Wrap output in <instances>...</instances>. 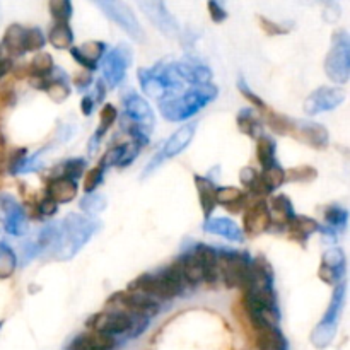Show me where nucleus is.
<instances>
[{
    "mask_svg": "<svg viewBox=\"0 0 350 350\" xmlns=\"http://www.w3.org/2000/svg\"><path fill=\"white\" fill-rule=\"evenodd\" d=\"M101 228V222L96 217L82 214H67L62 224H58V239L51 256L60 262L74 258Z\"/></svg>",
    "mask_w": 350,
    "mask_h": 350,
    "instance_id": "1",
    "label": "nucleus"
},
{
    "mask_svg": "<svg viewBox=\"0 0 350 350\" xmlns=\"http://www.w3.org/2000/svg\"><path fill=\"white\" fill-rule=\"evenodd\" d=\"M217 85H191L183 94H170L159 101V111L167 122H187L202 108L217 99Z\"/></svg>",
    "mask_w": 350,
    "mask_h": 350,
    "instance_id": "2",
    "label": "nucleus"
},
{
    "mask_svg": "<svg viewBox=\"0 0 350 350\" xmlns=\"http://www.w3.org/2000/svg\"><path fill=\"white\" fill-rule=\"evenodd\" d=\"M185 282L180 272L176 270V267L170 265L161 270L159 273H142L129 284L126 291L144 294L159 303V299H174V297L181 296Z\"/></svg>",
    "mask_w": 350,
    "mask_h": 350,
    "instance_id": "3",
    "label": "nucleus"
},
{
    "mask_svg": "<svg viewBox=\"0 0 350 350\" xmlns=\"http://www.w3.org/2000/svg\"><path fill=\"white\" fill-rule=\"evenodd\" d=\"M137 79L140 82V89L147 98L161 101L170 94H176L180 91L183 81L174 68V62L171 64H159L150 68H139Z\"/></svg>",
    "mask_w": 350,
    "mask_h": 350,
    "instance_id": "4",
    "label": "nucleus"
},
{
    "mask_svg": "<svg viewBox=\"0 0 350 350\" xmlns=\"http://www.w3.org/2000/svg\"><path fill=\"white\" fill-rule=\"evenodd\" d=\"M345 294H347L345 282L335 286L330 304H328L321 321L314 327L313 334H311V344L317 349H327L334 342L335 335L338 332V321H340L342 310H344L345 304Z\"/></svg>",
    "mask_w": 350,
    "mask_h": 350,
    "instance_id": "5",
    "label": "nucleus"
},
{
    "mask_svg": "<svg viewBox=\"0 0 350 350\" xmlns=\"http://www.w3.org/2000/svg\"><path fill=\"white\" fill-rule=\"evenodd\" d=\"M219 277L228 289H246L252 279V258L245 252L219 250Z\"/></svg>",
    "mask_w": 350,
    "mask_h": 350,
    "instance_id": "6",
    "label": "nucleus"
},
{
    "mask_svg": "<svg viewBox=\"0 0 350 350\" xmlns=\"http://www.w3.org/2000/svg\"><path fill=\"white\" fill-rule=\"evenodd\" d=\"M325 74L335 84H347L350 77V36L345 29L335 31L325 58Z\"/></svg>",
    "mask_w": 350,
    "mask_h": 350,
    "instance_id": "7",
    "label": "nucleus"
},
{
    "mask_svg": "<svg viewBox=\"0 0 350 350\" xmlns=\"http://www.w3.org/2000/svg\"><path fill=\"white\" fill-rule=\"evenodd\" d=\"M133 62V51L130 44L120 43L118 46L113 48L111 51L105 53L101 58V70H103V82L108 88H116L120 82L125 79L126 70Z\"/></svg>",
    "mask_w": 350,
    "mask_h": 350,
    "instance_id": "8",
    "label": "nucleus"
},
{
    "mask_svg": "<svg viewBox=\"0 0 350 350\" xmlns=\"http://www.w3.org/2000/svg\"><path fill=\"white\" fill-rule=\"evenodd\" d=\"M96 7L101 9V12L105 14L108 19H111L113 23L118 24L122 27V31H125L133 41L137 43H144L146 40V33H144L142 26H140L139 19L133 14L132 7L125 2H113V0H105V2H96Z\"/></svg>",
    "mask_w": 350,
    "mask_h": 350,
    "instance_id": "9",
    "label": "nucleus"
},
{
    "mask_svg": "<svg viewBox=\"0 0 350 350\" xmlns=\"http://www.w3.org/2000/svg\"><path fill=\"white\" fill-rule=\"evenodd\" d=\"M106 306L111 311H120L126 314H139V317L152 318L159 311V303L144 294L132 293V291H120L108 299Z\"/></svg>",
    "mask_w": 350,
    "mask_h": 350,
    "instance_id": "10",
    "label": "nucleus"
},
{
    "mask_svg": "<svg viewBox=\"0 0 350 350\" xmlns=\"http://www.w3.org/2000/svg\"><path fill=\"white\" fill-rule=\"evenodd\" d=\"M195 132H197V123H195V122L187 123V125L180 126V129H178L176 132H174L173 135H171L170 139L164 142V146L161 147L159 152H157L156 156L150 159L149 166L144 170V176H147L149 173H152V171L156 170V167H159L161 164H163L166 159L176 157L178 154L183 152V150L187 149L188 146H190L191 140H193Z\"/></svg>",
    "mask_w": 350,
    "mask_h": 350,
    "instance_id": "11",
    "label": "nucleus"
},
{
    "mask_svg": "<svg viewBox=\"0 0 350 350\" xmlns=\"http://www.w3.org/2000/svg\"><path fill=\"white\" fill-rule=\"evenodd\" d=\"M345 101V91L338 85H321L314 89L304 99V111L310 116H317L323 111H332Z\"/></svg>",
    "mask_w": 350,
    "mask_h": 350,
    "instance_id": "12",
    "label": "nucleus"
},
{
    "mask_svg": "<svg viewBox=\"0 0 350 350\" xmlns=\"http://www.w3.org/2000/svg\"><path fill=\"white\" fill-rule=\"evenodd\" d=\"M88 330L99 332V334L109 335H129L130 328H132V318L126 313H120V311H103V313H96L85 321Z\"/></svg>",
    "mask_w": 350,
    "mask_h": 350,
    "instance_id": "13",
    "label": "nucleus"
},
{
    "mask_svg": "<svg viewBox=\"0 0 350 350\" xmlns=\"http://www.w3.org/2000/svg\"><path fill=\"white\" fill-rule=\"evenodd\" d=\"M139 9L157 31L167 38H180L181 27L164 2H139Z\"/></svg>",
    "mask_w": 350,
    "mask_h": 350,
    "instance_id": "14",
    "label": "nucleus"
},
{
    "mask_svg": "<svg viewBox=\"0 0 350 350\" xmlns=\"http://www.w3.org/2000/svg\"><path fill=\"white\" fill-rule=\"evenodd\" d=\"M123 115L130 122L135 123L140 130H144L147 135H150V132L154 130V125H156V116H154L150 105L142 96L133 91H130L123 98Z\"/></svg>",
    "mask_w": 350,
    "mask_h": 350,
    "instance_id": "15",
    "label": "nucleus"
},
{
    "mask_svg": "<svg viewBox=\"0 0 350 350\" xmlns=\"http://www.w3.org/2000/svg\"><path fill=\"white\" fill-rule=\"evenodd\" d=\"M0 211H2L3 229L10 236H24L27 232V217L23 205L12 195H0Z\"/></svg>",
    "mask_w": 350,
    "mask_h": 350,
    "instance_id": "16",
    "label": "nucleus"
},
{
    "mask_svg": "<svg viewBox=\"0 0 350 350\" xmlns=\"http://www.w3.org/2000/svg\"><path fill=\"white\" fill-rule=\"evenodd\" d=\"M345 269H347V262H345L344 250L334 246V248L327 250L321 256L320 270H318V277L323 280L328 286H338L345 275Z\"/></svg>",
    "mask_w": 350,
    "mask_h": 350,
    "instance_id": "17",
    "label": "nucleus"
},
{
    "mask_svg": "<svg viewBox=\"0 0 350 350\" xmlns=\"http://www.w3.org/2000/svg\"><path fill=\"white\" fill-rule=\"evenodd\" d=\"M270 212L269 205L265 200H255L250 202L245 207V214H243V234H248L252 238L263 234L270 229Z\"/></svg>",
    "mask_w": 350,
    "mask_h": 350,
    "instance_id": "18",
    "label": "nucleus"
},
{
    "mask_svg": "<svg viewBox=\"0 0 350 350\" xmlns=\"http://www.w3.org/2000/svg\"><path fill=\"white\" fill-rule=\"evenodd\" d=\"M294 139L314 147V149H325L330 142V133L321 123L308 122V120H294L293 132Z\"/></svg>",
    "mask_w": 350,
    "mask_h": 350,
    "instance_id": "19",
    "label": "nucleus"
},
{
    "mask_svg": "<svg viewBox=\"0 0 350 350\" xmlns=\"http://www.w3.org/2000/svg\"><path fill=\"white\" fill-rule=\"evenodd\" d=\"M106 44L103 41H88L81 46H72L70 55L79 65L84 67V70L94 72L98 68L99 62L105 57Z\"/></svg>",
    "mask_w": 350,
    "mask_h": 350,
    "instance_id": "20",
    "label": "nucleus"
},
{
    "mask_svg": "<svg viewBox=\"0 0 350 350\" xmlns=\"http://www.w3.org/2000/svg\"><path fill=\"white\" fill-rule=\"evenodd\" d=\"M195 253V256L198 258L202 267V275L204 280L202 282L212 284L217 282L219 279V258H217V250H214L208 245H195V248L191 250Z\"/></svg>",
    "mask_w": 350,
    "mask_h": 350,
    "instance_id": "21",
    "label": "nucleus"
},
{
    "mask_svg": "<svg viewBox=\"0 0 350 350\" xmlns=\"http://www.w3.org/2000/svg\"><path fill=\"white\" fill-rule=\"evenodd\" d=\"M204 231L208 234L221 236V238L228 239L232 243H243L245 241V234H243L241 228L236 224L232 219L228 217H211L204 222Z\"/></svg>",
    "mask_w": 350,
    "mask_h": 350,
    "instance_id": "22",
    "label": "nucleus"
},
{
    "mask_svg": "<svg viewBox=\"0 0 350 350\" xmlns=\"http://www.w3.org/2000/svg\"><path fill=\"white\" fill-rule=\"evenodd\" d=\"M116 338L99 332L88 330L75 337L68 345V350H115Z\"/></svg>",
    "mask_w": 350,
    "mask_h": 350,
    "instance_id": "23",
    "label": "nucleus"
},
{
    "mask_svg": "<svg viewBox=\"0 0 350 350\" xmlns=\"http://www.w3.org/2000/svg\"><path fill=\"white\" fill-rule=\"evenodd\" d=\"M286 183V170L279 163L272 164L270 167L258 173V181L250 191L256 195H270Z\"/></svg>",
    "mask_w": 350,
    "mask_h": 350,
    "instance_id": "24",
    "label": "nucleus"
},
{
    "mask_svg": "<svg viewBox=\"0 0 350 350\" xmlns=\"http://www.w3.org/2000/svg\"><path fill=\"white\" fill-rule=\"evenodd\" d=\"M178 75L183 82H190L191 85H205L211 84L212 70L207 65H202L198 62H174Z\"/></svg>",
    "mask_w": 350,
    "mask_h": 350,
    "instance_id": "25",
    "label": "nucleus"
},
{
    "mask_svg": "<svg viewBox=\"0 0 350 350\" xmlns=\"http://www.w3.org/2000/svg\"><path fill=\"white\" fill-rule=\"evenodd\" d=\"M195 188H197L198 193V202H200V208L204 212L205 221L212 217L215 207H217V200H215V191H217V187H215L214 181L207 176H200V174H195L193 176Z\"/></svg>",
    "mask_w": 350,
    "mask_h": 350,
    "instance_id": "26",
    "label": "nucleus"
},
{
    "mask_svg": "<svg viewBox=\"0 0 350 350\" xmlns=\"http://www.w3.org/2000/svg\"><path fill=\"white\" fill-rule=\"evenodd\" d=\"M255 345L258 350H289L279 327H255Z\"/></svg>",
    "mask_w": 350,
    "mask_h": 350,
    "instance_id": "27",
    "label": "nucleus"
},
{
    "mask_svg": "<svg viewBox=\"0 0 350 350\" xmlns=\"http://www.w3.org/2000/svg\"><path fill=\"white\" fill-rule=\"evenodd\" d=\"M173 265L176 267V270L180 272L185 286H197V284H200L202 280H204L200 262H198V258L195 256L193 252L183 253L181 256H178L176 262H174Z\"/></svg>",
    "mask_w": 350,
    "mask_h": 350,
    "instance_id": "28",
    "label": "nucleus"
},
{
    "mask_svg": "<svg viewBox=\"0 0 350 350\" xmlns=\"http://www.w3.org/2000/svg\"><path fill=\"white\" fill-rule=\"evenodd\" d=\"M269 212H270V228L275 226V228H287L289 222L294 219V207L293 202L289 200V197L286 195H277L272 200L269 202Z\"/></svg>",
    "mask_w": 350,
    "mask_h": 350,
    "instance_id": "29",
    "label": "nucleus"
},
{
    "mask_svg": "<svg viewBox=\"0 0 350 350\" xmlns=\"http://www.w3.org/2000/svg\"><path fill=\"white\" fill-rule=\"evenodd\" d=\"M79 185L75 181L67 180V178L55 176L51 178L50 183L46 187L48 198L55 202V204H68L77 197Z\"/></svg>",
    "mask_w": 350,
    "mask_h": 350,
    "instance_id": "30",
    "label": "nucleus"
},
{
    "mask_svg": "<svg viewBox=\"0 0 350 350\" xmlns=\"http://www.w3.org/2000/svg\"><path fill=\"white\" fill-rule=\"evenodd\" d=\"M24 36H26V27L17 23L10 24L5 29V33H3L0 46L10 58L23 57L26 53V50H24Z\"/></svg>",
    "mask_w": 350,
    "mask_h": 350,
    "instance_id": "31",
    "label": "nucleus"
},
{
    "mask_svg": "<svg viewBox=\"0 0 350 350\" xmlns=\"http://www.w3.org/2000/svg\"><path fill=\"white\" fill-rule=\"evenodd\" d=\"M291 232V238L297 243H306V239L310 236H313L314 232L320 231V224H318L317 219L308 217V215H294L293 221L287 226Z\"/></svg>",
    "mask_w": 350,
    "mask_h": 350,
    "instance_id": "32",
    "label": "nucleus"
},
{
    "mask_svg": "<svg viewBox=\"0 0 350 350\" xmlns=\"http://www.w3.org/2000/svg\"><path fill=\"white\" fill-rule=\"evenodd\" d=\"M215 200H217V204L224 205L229 212H234V214L245 211V207L248 205L246 204L245 191L236 187L217 188V191H215Z\"/></svg>",
    "mask_w": 350,
    "mask_h": 350,
    "instance_id": "33",
    "label": "nucleus"
},
{
    "mask_svg": "<svg viewBox=\"0 0 350 350\" xmlns=\"http://www.w3.org/2000/svg\"><path fill=\"white\" fill-rule=\"evenodd\" d=\"M118 118V109L113 105H105L101 109V120H99V126L96 129L94 135L91 137V142H89V152H94L98 149L99 142L105 137V133L111 129L113 123Z\"/></svg>",
    "mask_w": 350,
    "mask_h": 350,
    "instance_id": "34",
    "label": "nucleus"
},
{
    "mask_svg": "<svg viewBox=\"0 0 350 350\" xmlns=\"http://www.w3.org/2000/svg\"><path fill=\"white\" fill-rule=\"evenodd\" d=\"M55 64L53 57L46 51H40L33 57L31 64L27 65V74L33 79H46L53 74Z\"/></svg>",
    "mask_w": 350,
    "mask_h": 350,
    "instance_id": "35",
    "label": "nucleus"
},
{
    "mask_svg": "<svg viewBox=\"0 0 350 350\" xmlns=\"http://www.w3.org/2000/svg\"><path fill=\"white\" fill-rule=\"evenodd\" d=\"M48 41L57 50H67L74 43V33L68 23H55L48 33Z\"/></svg>",
    "mask_w": 350,
    "mask_h": 350,
    "instance_id": "36",
    "label": "nucleus"
},
{
    "mask_svg": "<svg viewBox=\"0 0 350 350\" xmlns=\"http://www.w3.org/2000/svg\"><path fill=\"white\" fill-rule=\"evenodd\" d=\"M275 149H277V144L272 137L262 135L256 139V159H258V164H262L263 170L270 167L272 164H275Z\"/></svg>",
    "mask_w": 350,
    "mask_h": 350,
    "instance_id": "37",
    "label": "nucleus"
},
{
    "mask_svg": "<svg viewBox=\"0 0 350 350\" xmlns=\"http://www.w3.org/2000/svg\"><path fill=\"white\" fill-rule=\"evenodd\" d=\"M236 123H238L239 132L252 137V139H258V137L262 135V123H260V120L255 116L253 109H241V111L238 113Z\"/></svg>",
    "mask_w": 350,
    "mask_h": 350,
    "instance_id": "38",
    "label": "nucleus"
},
{
    "mask_svg": "<svg viewBox=\"0 0 350 350\" xmlns=\"http://www.w3.org/2000/svg\"><path fill=\"white\" fill-rule=\"evenodd\" d=\"M323 217L325 221H327V224L332 228V231L338 232V231H344L345 226H347L349 212L347 208L340 207V205H330V207L325 208Z\"/></svg>",
    "mask_w": 350,
    "mask_h": 350,
    "instance_id": "39",
    "label": "nucleus"
},
{
    "mask_svg": "<svg viewBox=\"0 0 350 350\" xmlns=\"http://www.w3.org/2000/svg\"><path fill=\"white\" fill-rule=\"evenodd\" d=\"M17 269V256L10 246L5 243H0V280H5L12 277Z\"/></svg>",
    "mask_w": 350,
    "mask_h": 350,
    "instance_id": "40",
    "label": "nucleus"
},
{
    "mask_svg": "<svg viewBox=\"0 0 350 350\" xmlns=\"http://www.w3.org/2000/svg\"><path fill=\"white\" fill-rule=\"evenodd\" d=\"M79 207L84 212L88 217H94V215L101 214L106 208V198L99 193H89L79 200Z\"/></svg>",
    "mask_w": 350,
    "mask_h": 350,
    "instance_id": "41",
    "label": "nucleus"
},
{
    "mask_svg": "<svg viewBox=\"0 0 350 350\" xmlns=\"http://www.w3.org/2000/svg\"><path fill=\"white\" fill-rule=\"evenodd\" d=\"M85 164L88 163H85V159H82V157H75V159L65 161V163L58 167L57 176L67 178V180L75 181V183H77L79 178H82V174H84Z\"/></svg>",
    "mask_w": 350,
    "mask_h": 350,
    "instance_id": "42",
    "label": "nucleus"
},
{
    "mask_svg": "<svg viewBox=\"0 0 350 350\" xmlns=\"http://www.w3.org/2000/svg\"><path fill=\"white\" fill-rule=\"evenodd\" d=\"M267 123H269L270 129L275 133H279V135H291L294 120H291L289 116L286 115H280V113L270 111L269 109V113H267Z\"/></svg>",
    "mask_w": 350,
    "mask_h": 350,
    "instance_id": "43",
    "label": "nucleus"
},
{
    "mask_svg": "<svg viewBox=\"0 0 350 350\" xmlns=\"http://www.w3.org/2000/svg\"><path fill=\"white\" fill-rule=\"evenodd\" d=\"M318 178L317 167L313 166H297L291 167L286 171V181H294V183H311Z\"/></svg>",
    "mask_w": 350,
    "mask_h": 350,
    "instance_id": "44",
    "label": "nucleus"
},
{
    "mask_svg": "<svg viewBox=\"0 0 350 350\" xmlns=\"http://www.w3.org/2000/svg\"><path fill=\"white\" fill-rule=\"evenodd\" d=\"M48 9H50V14L53 16L55 23H68V19L72 17V3L68 0H51L48 3Z\"/></svg>",
    "mask_w": 350,
    "mask_h": 350,
    "instance_id": "45",
    "label": "nucleus"
},
{
    "mask_svg": "<svg viewBox=\"0 0 350 350\" xmlns=\"http://www.w3.org/2000/svg\"><path fill=\"white\" fill-rule=\"evenodd\" d=\"M44 44H46V38H44L43 31H41L40 27H29V29H26V36H24V50L40 51Z\"/></svg>",
    "mask_w": 350,
    "mask_h": 350,
    "instance_id": "46",
    "label": "nucleus"
},
{
    "mask_svg": "<svg viewBox=\"0 0 350 350\" xmlns=\"http://www.w3.org/2000/svg\"><path fill=\"white\" fill-rule=\"evenodd\" d=\"M238 91L241 92V96H245V98L248 99V101L252 103L253 106H255V109H262V111H267V105L263 103V99L260 98L256 92H253L252 88L246 84L245 79H241V77L238 79Z\"/></svg>",
    "mask_w": 350,
    "mask_h": 350,
    "instance_id": "47",
    "label": "nucleus"
},
{
    "mask_svg": "<svg viewBox=\"0 0 350 350\" xmlns=\"http://www.w3.org/2000/svg\"><path fill=\"white\" fill-rule=\"evenodd\" d=\"M103 178H105V171L101 170L99 166L92 167L88 174H85V180H84V191L85 195L89 193H94L96 188L103 183Z\"/></svg>",
    "mask_w": 350,
    "mask_h": 350,
    "instance_id": "48",
    "label": "nucleus"
},
{
    "mask_svg": "<svg viewBox=\"0 0 350 350\" xmlns=\"http://www.w3.org/2000/svg\"><path fill=\"white\" fill-rule=\"evenodd\" d=\"M122 154H123V144H122V146L113 147V149L106 150L105 156L101 157V161H99L98 166L101 167V170L106 173V170H109V167L118 166L120 159H122Z\"/></svg>",
    "mask_w": 350,
    "mask_h": 350,
    "instance_id": "49",
    "label": "nucleus"
},
{
    "mask_svg": "<svg viewBox=\"0 0 350 350\" xmlns=\"http://www.w3.org/2000/svg\"><path fill=\"white\" fill-rule=\"evenodd\" d=\"M258 21H260V26H262V29L265 31L267 34H270V36H280V34H286L291 31V26L275 23V21L267 19V17H263V16H260Z\"/></svg>",
    "mask_w": 350,
    "mask_h": 350,
    "instance_id": "50",
    "label": "nucleus"
},
{
    "mask_svg": "<svg viewBox=\"0 0 350 350\" xmlns=\"http://www.w3.org/2000/svg\"><path fill=\"white\" fill-rule=\"evenodd\" d=\"M139 152H140V147L137 146V144H133V142L123 144V154H122V159H120L118 166L125 167V166H129V164H132L133 161L137 159V156H139Z\"/></svg>",
    "mask_w": 350,
    "mask_h": 350,
    "instance_id": "51",
    "label": "nucleus"
},
{
    "mask_svg": "<svg viewBox=\"0 0 350 350\" xmlns=\"http://www.w3.org/2000/svg\"><path fill=\"white\" fill-rule=\"evenodd\" d=\"M27 159V149H16L9 157V173L19 174L21 166Z\"/></svg>",
    "mask_w": 350,
    "mask_h": 350,
    "instance_id": "52",
    "label": "nucleus"
},
{
    "mask_svg": "<svg viewBox=\"0 0 350 350\" xmlns=\"http://www.w3.org/2000/svg\"><path fill=\"white\" fill-rule=\"evenodd\" d=\"M239 181H241L243 187L252 190V188L256 185V181H258V171L252 166L243 167L241 173H239Z\"/></svg>",
    "mask_w": 350,
    "mask_h": 350,
    "instance_id": "53",
    "label": "nucleus"
},
{
    "mask_svg": "<svg viewBox=\"0 0 350 350\" xmlns=\"http://www.w3.org/2000/svg\"><path fill=\"white\" fill-rule=\"evenodd\" d=\"M207 9H208V14H211V19L214 21V23H222V21L228 19V10L224 9L222 3L215 2V0H211V2L207 3Z\"/></svg>",
    "mask_w": 350,
    "mask_h": 350,
    "instance_id": "54",
    "label": "nucleus"
},
{
    "mask_svg": "<svg viewBox=\"0 0 350 350\" xmlns=\"http://www.w3.org/2000/svg\"><path fill=\"white\" fill-rule=\"evenodd\" d=\"M38 208V214L41 215V217H53L55 214L58 212V204H55L51 198H43V200L38 202L36 205Z\"/></svg>",
    "mask_w": 350,
    "mask_h": 350,
    "instance_id": "55",
    "label": "nucleus"
},
{
    "mask_svg": "<svg viewBox=\"0 0 350 350\" xmlns=\"http://www.w3.org/2000/svg\"><path fill=\"white\" fill-rule=\"evenodd\" d=\"M74 84L77 85V89H85L92 84V72H88L82 68L77 75L74 77Z\"/></svg>",
    "mask_w": 350,
    "mask_h": 350,
    "instance_id": "56",
    "label": "nucleus"
},
{
    "mask_svg": "<svg viewBox=\"0 0 350 350\" xmlns=\"http://www.w3.org/2000/svg\"><path fill=\"white\" fill-rule=\"evenodd\" d=\"M10 70H12V58H10L9 55L2 50V46H0V81H2Z\"/></svg>",
    "mask_w": 350,
    "mask_h": 350,
    "instance_id": "57",
    "label": "nucleus"
},
{
    "mask_svg": "<svg viewBox=\"0 0 350 350\" xmlns=\"http://www.w3.org/2000/svg\"><path fill=\"white\" fill-rule=\"evenodd\" d=\"M94 105H96V101H94V99H92L91 94L84 96V98H82V101H81L82 115H84V116H91L92 111H94Z\"/></svg>",
    "mask_w": 350,
    "mask_h": 350,
    "instance_id": "58",
    "label": "nucleus"
},
{
    "mask_svg": "<svg viewBox=\"0 0 350 350\" xmlns=\"http://www.w3.org/2000/svg\"><path fill=\"white\" fill-rule=\"evenodd\" d=\"M94 88H96V92H94V94H91L92 99H94L96 103H101L103 99H105V94H106V85H105V82L98 81V82H96V84H94Z\"/></svg>",
    "mask_w": 350,
    "mask_h": 350,
    "instance_id": "59",
    "label": "nucleus"
},
{
    "mask_svg": "<svg viewBox=\"0 0 350 350\" xmlns=\"http://www.w3.org/2000/svg\"><path fill=\"white\" fill-rule=\"evenodd\" d=\"M323 17L328 21V23H334V21H337L338 17H340V7H338L337 3H334V10H330L327 5Z\"/></svg>",
    "mask_w": 350,
    "mask_h": 350,
    "instance_id": "60",
    "label": "nucleus"
},
{
    "mask_svg": "<svg viewBox=\"0 0 350 350\" xmlns=\"http://www.w3.org/2000/svg\"><path fill=\"white\" fill-rule=\"evenodd\" d=\"M3 327V321H0V328H2Z\"/></svg>",
    "mask_w": 350,
    "mask_h": 350,
    "instance_id": "61",
    "label": "nucleus"
}]
</instances>
